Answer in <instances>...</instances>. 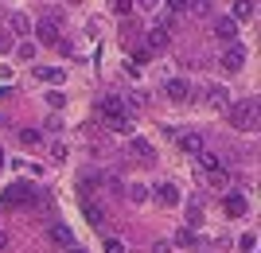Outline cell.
<instances>
[{"label": "cell", "instance_id": "obj_16", "mask_svg": "<svg viewBox=\"0 0 261 253\" xmlns=\"http://www.w3.org/2000/svg\"><path fill=\"white\" fill-rule=\"evenodd\" d=\"M164 43H168V27H152V32L144 35V51H148V55H156Z\"/></svg>", "mask_w": 261, "mask_h": 253}, {"label": "cell", "instance_id": "obj_26", "mask_svg": "<svg viewBox=\"0 0 261 253\" xmlns=\"http://www.w3.org/2000/svg\"><path fill=\"white\" fill-rule=\"evenodd\" d=\"M47 105H51V109H63V105H66V94H63V90H51V94H47Z\"/></svg>", "mask_w": 261, "mask_h": 253}, {"label": "cell", "instance_id": "obj_13", "mask_svg": "<svg viewBox=\"0 0 261 253\" xmlns=\"http://www.w3.org/2000/svg\"><path fill=\"white\" fill-rule=\"evenodd\" d=\"M98 187H101V172H78V191H82V199H90Z\"/></svg>", "mask_w": 261, "mask_h": 253}, {"label": "cell", "instance_id": "obj_5", "mask_svg": "<svg viewBox=\"0 0 261 253\" xmlns=\"http://www.w3.org/2000/svg\"><path fill=\"white\" fill-rule=\"evenodd\" d=\"M47 242H51L55 249H70V245H74V230H70L66 222H51V226H47Z\"/></svg>", "mask_w": 261, "mask_h": 253}, {"label": "cell", "instance_id": "obj_31", "mask_svg": "<svg viewBox=\"0 0 261 253\" xmlns=\"http://www.w3.org/2000/svg\"><path fill=\"white\" fill-rule=\"evenodd\" d=\"M51 160H66V144H63V140L51 144Z\"/></svg>", "mask_w": 261, "mask_h": 253}, {"label": "cell", "instance_id": "obj_19", "mask_svg": "<svg viewBox=\"0 0 261 253\" xmlns=\"http://www.w3.org/2000/svg\"><path fill=\"white\" fill-rule=\"evenodd\" d=\"M125 199H129V203H137V207H141L144 199H148V187H144V183H129V187H125Z\"/></svg>", "mask_w": 261, "mask_h": 253}, {"label": "cell", "instance_id": "obj_29", "mask_svg": "<svg viewBox=\"0 0 261 253\" xmlns=\"http://www.w3.org/2000/svg\"><path fill=\"white\" fill-rule=\"evenodd\" d=\"M113 12H117V16H129V12H133V0H113Z\"/></svg>", "mask_w": 261, "mask_h": 253}, {"label": "cell", "instance_id": "obj_34", "mask_svg": "<svg viewBox=\"0 0 261 253\" xmlns=\"http://www.w3.org/2000/svg\"><path fill=\"white\" fill-rule=\"evenodd\" d=\"M152 253H172V242H156V245H152Z\"/></svg>", "mask_w": 261, "mask_h": 253}, {"label": "cell", "instance_id": "obj_9", "mask_svg": "<svg viewBox=\"0 0 261 253\" xmlns=\"http://www.w3.org/2000/svg\"><path fill=\"white\" fill-rule=\"evenodd\" d=\"M175 140H179V148H184L187 156H199L203 148H207V140H203V132H175Z\"/></svg>", "mask_w": 261, "mask_h": 253}, {"label": "cell", "instance_id": "obj_3", "mask_svg": "<svg viewBox=\"0 0 261 253\" xmlns=\"http://www.w3.org/2000/svg\"><path fill=\"white\" fill-rule=\"evenodd\" d=\"M59 35H63V8H47L43 20L35 23V39L39 43H59Z\"/></svg>", "mask_w": 261, "mask_h": 253}, {"label": "cell", "instance_id": "obj_15", "mask_svg": "<svg viewBox=\"0 0 261 253\" xmlns=\"http://www.w3.org/2000/svg\"><path fill=\"white\" fill-rule=\"evenodd\" d=\"M35 78H39V82H51V86H63L66 70L63 66H35Z\"/></svg>", "mask_w": 261, "mask_h": 253}, {"label": "cell", "instance_id": "obj_25", "mask_svg": "<svg viewBox=\"0 0 261 253\" xmlns=\"http://www.w3.org/2000/svg\"><path fill=\"white\" fill-rule=\"evenodd\" d=\"M199 222H203V207H199V199H195V203H191V207H187V226H191V230H195Z\"/></svg>", "mask_w": 261, "mask_h": 253}, {"label": "cell", "instance_id": "obj_20", "mask_svg": "<svg viewBox=\"0 0 261 253\" xmlns=\"http://www.w3.org/2000/svg\"><path fill=\"white\" fill-rule=\"evenodd\" d=\"M199 176H203V183H207V187H226V183H230L226 172H199Z\"/></svg>", "mask_w": 261, "mask_h": 253}, {"label": "cell", "instance_id": "obj_28", "mask_svg": "<svg viewBox=\"0 0 261 253\" xmlns=\"http://www.w3.org/2000/svg\"><path fill=\"white\" fill-rule=\"evenodd\" d=\"M106 253H125V242L121 238H106Z\"/></svg>", "mask_w": 261, "mask_h": 253}, {"label": "cell", "instance_id": "obj_8", "mask_svg": "<svg viewBox=\"0 0 261 253\" xmlns=\"http://www.w3.org/2000/svg\"><path fill=\"white\" fill-rule=\"evenodd\" d=\"M215 35L226 43H238V20L234 16H215Z\"/></svg>", "mask_w": 261, "mask_h": 253}, {"label": "cell", "instance_id": "obj_17", "mask_svg": "<svg viewBox=\"0 0 261 253\" xmlns=\"http://www.w3.org/2000/svg\"><path fill=\"white\" fill-rule=\"evenodd\" d=\"M199 90L207 94V101H211V105H218V109H226V105H230V94L222 86H199Z\"/></svg>", "mask_w": 261, "mask_h": 253}, {"label": "cell", "instance_id": "obj_7", "mask_svg": "<svg viewBox=\"0 0 261 253\" xmlns=\"http://www.w3.org/2000/svg\"><path fill=\"white\" fill-rule=\"evenodd\" d=\"M164 94L172 101H187L191 98V82L187 78H164Z\"/></svg>", "mask_w": 261, "mask_h": 253}, {"label": "cell", "instance_id": "obj_18", "mask_svg": "<svg viewBox=\"0 0 261 253\" xmlns=\"http://www.w3.org/2000/svg\"><path fill=\"white\" fill-rule=\"evenodd\" d=\"M82 214H86L90 226H101V222H106V210H101L98 203H90V199H82Z\"/></svg>", "mask_w": 261, "mask_h": 253}, {"label": "cell", "instance_id": "obj_37", "mask_svg": "<svg viewBox=\"0 0 261 253\" xmlns=\"http://www.w3.org/2000/svg\"><path fill=\"white\" fill-rule=\"evenodd\" d=\"M0 164H4V156H0Z\"/></svg>", "mask_w": 261, "mask_h": 253}, {"label": "cell", "instance_id": "obj_24", "mask_svg": "<svg viewBox=\"0 0 261 253\" xmlns=\"http://www.w3.org/2000/svg\"><path fill=\"white\" fill-rule=\"evenodd\" d=\"M175 242H179V245H187V249H195V245H199V238H195V230H191V226H184V230L175 234Z\"/></svg>", "mask_w": 261, "mask_h": 253}, {"label": "cell", "instance_id": "obj_35", "mask_svg": "<svg viewBox=\"0 0 261 253\" xmlns=\"http://www.w3.org/2000/svg\"><path fill=\"white\" fill-rule=\"evenodd\" d=\"M0 249H8V230L0 226Z\"/></svg>", "mask_w": 261, "mask_h": 253}, {"label": "cell", "instance_id": "obj_23", "mask_svg": "<svg viewBox=\"0 0 261 253\" xmlns=\"http://www.w3.org/2000/svg\"><path fill=\"white\" fill-rule=\"evenodd\" d=\"M253 16V0H234V20H250Z\"/></svg>", "mask_w": 261, "mask_h": 253}, {"label": "cell", "instance_id": "obj_32", "mask_svg": "<svg viewBox=\"0 0 261 253\" xmlns=\"http://www.w3.org/2000/svg\"><path fill=\"white\" fill-rule=\"evenodd\" d=\"M191 8V0H168V12H187Z\"/></svg>", "mask_w": 261, "mask_h": 253}, {"label": "cell", "instance_id": "obj_21", "mask_svg": "<svg viewBox=\"0 0 261 253\" xmlns=\"http://www.w3.org/2000/svg\"><path fill=\"white\" fill-rule=\"evenodd\" d=\"M20 140L28 144V148H43V132L39 129H20Z\"/></svg>", "mask_w": 261, "mask_h": 253}, {"label": "cell", "instance_id": "obj_2", "mask_svg": "<svg viewBox=\"0 0 261 253\" xmlns=\"http://www.w3.org/2000/svg\"><path fill=\"white\" fill-rule=\"evenodd\" d=\"M226 117H230V129L253 132V129H257V121H261L257 98H238V101H230V105H226Z\"/></svg>", "mask_w": 261, "mask_h": 253}, {"label": "cell", "instance_id": "obj_6", "mask_svg": "<svg viewBox=\"0 0 261 253\" xmlns=\"http://www.w3.org/2000/svg\"><path fill=\"white\" fill-rule=\"evenodd\" d=\"M242 66H246V47H242V43H230L226 51H222V70L238 74Z\"/></svg>", "mask_w": 261, "mask_h": 253}, {"label": "cell", "instance_id": "obj_11", "mask_svg": "<svg viewBox=\"0 0 261 253\" xmlns=\"http://www.w3.org/2000/svg\"><path fill=\"white\" fill-rule=\"evenodd\" d=\"M129 152L141 160V164H156V152H152V144L148 140H141V136H133L129 140Z\"/></svg>", "mask_w": 261, "mask_h": 253}, {"label": "cell", "instance_id": "obj_33", "mask_svg": "<svg viewBox=\"0 0 261 253\" xmlns=\"http://www.w3.org/2000/svg\"><path fill=\"white\" fill-rule=\"evenodd\" d=\"M137 8H141V12H156V8H160V0H137Z\"/></svg>", "mask_w": 261, "mask_h": 253}, {"label": "cell", "instance_id": "obj_36", "mask_svg": "<svg viewBox=\"0 0 261 253\" xmlns=\"http://www.w3.org/2000/svg\"><path fill=\"white\" fill-rule=\"evenodd\" d=\"M66 253H86V249H78V245H70V249H66Z\"/></svg>", "mask_w": 261, "mask_h": 253}, {"label": "cell", "instance_id": "obj_10", "mask_svg": "<svg viewBox=\"0 0 261 253\" xmlns=\"http://www.w3.org/2000/svg\"><path fill=\"white\" fill-rule=\"evenodd\" d=\"M195 160H199V172H226V160L218 152H211V148H203Z\"/></svg>", "mask_w": 261, "mask_h": 253}, {"label": "cell", "instance_id": "obj_4", "mask_svg": "<svg viewBox=\"0 0 261 253\" xmlns=\"http://www.w3.org/2000/svg\"><path fill=\"white\" fill-rule=\"evenodd\" d=\"M0 207H39V191L32 183H12L4 195H0Z\"/></svg>", "mask_w": 261, "mask_h": 253}, {"label": "cell", "instance_id": "obj_12", "mask_svg": "<svg viewBox=\"0 0 261 253\" xmlns=\"http://www.w3.org/2000/svg\"><path fill=\"white\" fill-rule=\"evenodd\" d=\"M222 207H226V214H230V218H242V214L250 210V203H246V195H242V191H230Z\"/></svg>", "mask_w": 261, "mask_h": 253}, {"label": "cell", "instance_id": "obj_30", "mask_svg": "<svg viewBox=\"0 0 261 253\" xmlns=\"http://www.w3.org/2000/svg\"><path fill=\"white\" fill-rule=\"evenodd\" d=\"M253 245H257V238H253V234H242V238H238V249H246V253H250Z\"/></svg>", "mask_w": 261, "mask_h": 253}, {"label": "cell", "instance_id": "obj_27", "mask_svg": "<svg viewBox=\"0 0 261 253\" xmlns=\"http://www.w3.org/2000/svg\"><path fill=\"white\" fill-rule=\"evenodd\" d=\"M16 55H20L23 63H32V59H35V43H20V47H16Z\"/></svg>", "mask_w": 261, "mask_h": 253}, {"label": "cell", "instance_id": "obj_22", "mask_svg": "<svg viewBox=\"0 0 261 253\" xmlns=\"http://www.w3.org/2000/svg\"><path fill=\"white\" fill-rule=\"evenodd\" d=\"M12 32H16V35H28V32H32V20H28L23 12H12Z\"/></svg>", "mask_w": 261, "mask_h": 253}, {"label": "cell", "instance_id": "obj_14", "mask_svg": "<svg viewBox=\"0 0 261 253\" xmlns=\"http://www.w3.org/2000/svg\"><path fill=\"white\" fill-rule=\"evenodd\" d=\"M156 203H164V207H175V203H179V187H175V183H168V179H164V183H156Z\"/></svg>", "mask_w": 261, "mask_h": 253}, {"label": "cell", "instance_id": "obj_1", "mask_svg": "<svg viewBox=\"0 0 261 253\" xmlns=\"http://www.w3.org/2000/svg\"><path fill=\"white\" fill-rule=\"evenodd\" d=\"M98 113H101V121H106L109 132H133V113L125 109V101L117 94H106L98 101Z\"/></svg>", "mask_w": 261, "mask_h": 253}]
</instances>
